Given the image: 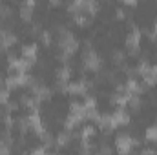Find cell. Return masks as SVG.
<instances>
[{
    "label": "cell",
    "mask_w": 157,
    "mask_h": 155,
    "mask_svg": "<svg viewBox=\"0 0 157 155\" xmlns=\"http://www.w3.org/2000/svg\"><path fill=\"white\" fill-rule=\"evenodd\" d=\"M137 110H139V102H137L135 99H126V100L121 104V113L124 117H128V119H132V117L135 115Z\"/></svg>",
    "instance_id": "2e32d148"
},
{
    "label": "cell",
    "mask_w": 157,
    "mask_h": 155,
    "mask_svg": "<svg viewBox=\"0 0 157 155\" xmlns=\"http://www.w3.org/2000/svg\"><path fill=\"white\" fill-rule=\"evenodd\" d=\"M70 99H71V104L80 108V110H84L90 102V99L86 97V93L82 89H70Z\"/></svg>",
    "instance_id": "9a60e30c"
},
{
    "label": "cell",
    "mask_w": 157,
    "mask_h": 155,
    "mask_svg": "<svg viewBox=\"0 0 157 155\" xmlns=\"http://www.w3.org/2000/svg\"><path fill=\"white\" fill-rule=\"evenodd\" d=\"M37 113V108L29 102H22V104H17V106H11L9 108V113L7 119H11V122H26L29 120L31 117Z\"/></svg>",
    "instance_id": "277c9868"
},
{
    "label": "cell",
    "mask_w": 157,
    "mask_h": 155,
    "mask_svg": "<svg viewBox=\"0 0 157 155\" xmlns=\"http://www.w3.org/2000/svg\"><path fill=\"white\" fill-rule=\"evenodd\" d=\"M144 153H157V137H146L144 141H141Z\"/></svg>",
    "instance_id": "d6986e66"
},
{
    "label": "cell",
    "mask_w": 157,
    "mask_h": 155,
    "mask_svg": "<svg viewBox=\"0 0 157 155\" xmlns=\"http://www.w3.org/2000/svg\"><path fill=\"white\" fill-rule=\"evenodd\" d=\"M6 51H7V55H9V59L11 60H17V62H22V60H26V47L22 46V42L17 39L9 40L7 44H6Z\"/></svg>",
    "instance_id": "30bf717a"
},
{
    "label": "cell",
    "mask_w": 157,
    "mask_h": 155,
    "mask_svg": "<svg viewBox=\"0 0 157 155\" xmlns=\"http://www.w3.org/2000/svg\"><path fill=\"white\" fill-rule=\"evenodd\" d=\"M148 155H157V153H148Z\"/></svg>",
    "instance_id": "cb8c5ba5"
},
{
    "label": "cell",
    "mask_w": 157,
    "mask_h": 155,
    "mask_svg": "<svg viewBox=\"0 0 157 155\" xmlns=\"http://www.w3.org/2000/svg\"><path fill=\"white\" fill-rule=\"evenodd\" d=\"M148 78H150V75H148V71H132L130 73V82L135 86V89H143V88H146L148 86Z\"/></svg>",
    "instance_id": "5bb4252c"
},
{
    "label": "cell",
    "mask_w": 157,
    "mask_h": 155,
    "mask_svg": "<svg viewBox=\"0 0 157 155\" xmlns=\"http://www.w3.org/2000/svg\"><path fill=\"white\" fill-rule=\"evenodd\" d=\"M143 57H146L148 53H152V51H155L157 46L155 42H154V35H150V33H144V31H139V35H137V47H135Z\"/></svg>",
    "instance_id": "52a82bcc"
},
{
    "label": "cell",
    "mask_w": 157,
    "mask_h": 155,
    "mask_svg": "<svg viewBox=\"0 0 157 155\" xmlns=\"http://www.w3.org/2000/svg\"><path fill=\"white\" fill-rule=\"evenodd\" d=\"M44 137L48 141H53V142H59L62 137H68V124L62 122V120H53L49 126L44 128Z\"/></svg>",
    "instance_id": "5b68a950"
},
{
    "label": "cell",
    "mask_w": 157,
    "mask_h": 155,
    "mask_svg": "<svg viewBox=\"0 0 157 155\" xmlns=\"http://www.w3.org/2000/svg\"><path fill=\"white\" fill-rule=\"evenodd\" d=\"M82 77H84V84H95L101 77V73H99L97 66H86L82 70Z\"/></svg>",
    "instance_id": "e0dca14e"
},
{
    "label": "cell",
    "mask_w": 157,
    "mask_h": 155,
    "mask_svg": "<svg viewBox=\"0 0 157 155\" xmlns=\"http://www.w3.org/2000/svg\"><path fill=\"white\" fill-rule=\"evenodd\" d=\"M44 71H46V68L40 64L39 60H29L28 62V66L24 68V75L28 77V80L31 82V84H39L40 78H42V75H44Z\"/></svg>",
    "instance_id": "ba28073f"
},
{
    "label": "cell",
    "mask_w": 157,
    "mask_h": 155,
    "mask_svg": "<svg viewBox=\"0 0 157 155\" xmlns=\"http://www.w3.org/2000/svg\"><path fill=\"white\" fill-rule=\"evenodd\" d=\"M119 64H121V68L126 70L128 73H132V71H139L141 66H143V55H141V53L133 47V44H132V46L121 55Z\"/></svg>",
    "instance_id": "3957f363"
},
{
    "label": "cell",
    "mask_w": 157,
    "mask_h": 155,
    "mask_svg": "<svg viewBox=\"0 0 157 155\" xmlns=\"http://www.w3.org/2000/svg\"><path fill=\"white\" fill-rule=\"evenodd\" d=\"M73 15L75 18H78V22H91L93 17H95V7L91 4H86V2H80V4H75L73 6Z\"/></svg>",
    "instance_id": "9c48e42d"
},
{
    "label": "cell",
    "mask_w": 157,
    "mask_h": 155,
    "mask_svg": "<svg viewBox=\"0 0 157 155\" xmlns=\"http://www.w3.org/2000/svg\"><path fill=\"white\" fill-rule=\"evenodd\" d=\"M59 144H60V142H53V141H48V142H46V146L42 148L44 155H57V152H59Z\"/></svg>",
    "instance_id": "7402d4cb"
},
{
    "label": "cell",
    "mask_w": 157,
    "mask_h": 155,
    "mask_svg": "<svg viewBox=\"0 0 157 155\" xmlns=\"http://www.w3.org/2000/svg\"><path fill=\"white\" fill-rule=\"evenodd\" d=\"M62 80H64V84H66V86H70V88H75V89H78V86H80V84H84L82 70H68Z\"/></svg>",
    "instance_id": "4fadbf2b"
},
{
    "label": "cell",
    "mask_w": 157,
    "mask_h": 155,
    "mask_svg": "<svg viewBox=\"0 0 157 155\" xmlns=\"http://www.w3.org/2000/svg\"><path fill=\"white\" fill-rule=\"evenodd\" d=\"M112 131L117 135L119 139H124V137H128V122H117V124H113L112 126Z\"/></svg>",
    "instance_id": "ffe728a7"
},
{
    "label": "cell",
    "mask_w": 157,
    "mask_h": 155,
    "mask_svg": "<svg viewBox=\"0 0 157 155\" xmlns=\"http://www.w3.org/2000/svg\"><path fill=\"white\" fill-rule=\"evenodd\" d=\"M6 39H7V33H4V31L0 29V49H2V47H6V44H7Z\"/></svg>",
    "instance_id": "603a6c76"
},
{
    "label": "cell",
    "mask_w": 157,
    "mask_h": 155,
    "mask_svg": "<svg viewBox=\"0 0 157 155\" xmlns=\"http://www.w3.org/2000/svg\"><path fill=\"white\" fill-rule=\"evenodd\" d=\"M128 137L133 142H141L148 137V130L141 122H128Z\"/></svg>",
    "instance_id": "8fae6325"
},
{
    "label": "cell",
    "mask_w": 157,
    "mask_h": 155,
    "mask_svg": "<svg viewBox=\"0 0 157 155\" xmlns=\"http://www.w3.org/2000/svg\"><path fill=\"white\" fill-rule=\"evenodd\" d=\"M20 75H24V70H22L18 64H11V68L7 70L9 80H17V78H20Z\"/></svg>",
    "instance_id": "44dd1931"
},
{
    "label": "cell",
    "mask_w": 157,
    "mask_h": 155,
    "mask_svg": "<svg viewBox=\"0 0 157 155\" xmlns=\"http://www.w3.org/2000/svg\"><path fill=\"white\" fill-rule=\"evenodd\" d=\"M112 78H113V82L119 88H126L130 84V73L126 70H122V68H119L115 73H112Z\"/></svg>",
    "instance_id": "ac0fdd59"
},
{
    "label": "cell",
    "mask_w": 157,
    "mask_h": 155,
    "mask_svg": "<svg viewBox=\"0 0 157 155\" xmlns=\"http://www.w3.org/2000/svg\"><path fill=\"white\" fill-rule=\"evenodd\" d=\"M62 82H64V80L60 77V73H55V71H51V70H46L37 86H39V89H46V91L51 93V91H55V89H60Z\"/></svg>",
    "instance_id": "8992f818"
},
{
    "label": "cell",
    "mask_w": 157,
    "mask_h": 155,
    "mask_svg": "<svg viewBox=\"0 0 157 155\" xmlns=\"http://www.w3.org/2000/svg\"><path fill=\"white\" fill-rule=\"evenodd\" d=\"M48 139L44 137V133H40L39 128L35 124H28L24 126V137H22V144L26 148L28 153H33V152H39L46 146Z\"/></svg>",
    "instance_id": "7a4b0ae2"
},
{
    "label": "cell",
    "mask_w": 157,
    "mask_h": 155,
    "mask_svg": "<svg viewBox=\"0 0 157 155\" xmlns=\"http://www.w3.org/2000/svg\"><path fill=\"white\" fill-rule=\"evenodd\" d=\"M93 113L104 120H110L113 117L121 115V102L113 97H104V95H99L95 100H93Z\"/></svg>",
    "instance_id": "6da1fadb"
},
{
    "label": "cell",
    "mask_w": 157,
    "mask_h": 155,
    "mask_svg": "<svg viewBox=\"0 0 157 155\" xmlns=\"http://www.w3.org/2000/svg\"><path fill=\"white\" fill-rule=\"evenodd\" d=\"M24 137V124L22 122H11L9 130H7V141H11V144H20Z\"/></svg>",
    "instance_id": "7c38bea8"
}]
</instances>
